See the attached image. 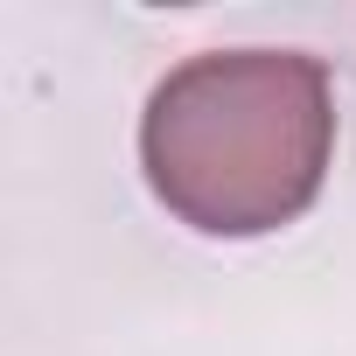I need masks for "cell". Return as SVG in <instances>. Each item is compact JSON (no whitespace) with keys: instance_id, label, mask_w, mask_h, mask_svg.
I'll return each mask as SVG.
<instances>
[{"instance_id":"1","label":"cell","mask_w":356,"mask_h":356,"mask_svg":"<svg viewBox=\"0 0 356 356\" xmlns=\"http://www.w3.org/2000/svg\"><path fill=\"white\" fill-rule=\"evenodd\" d=\"M328 70L293 49L189 56L154 84L140 119L154 196L210 238H259L293 224L328 175Z\"/></svg>"}]
</instances>
